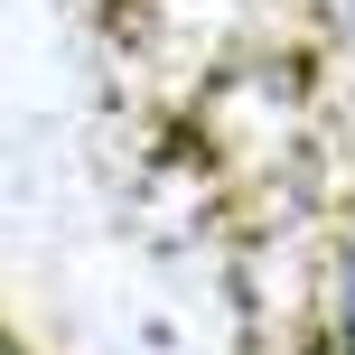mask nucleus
I'll use <instances>...</instances> for the list:
<instances>
[{
	"mask_svg": "<svg viewBox=\"0 0 355 355\" xmlns=\"http://www.w3.org/2000/svg\"><path fill=\"white\" fill-rule=\"evenodd\" d=\"M337 28H346V47H355V0H337Z\"/></svg>",
	"mask_w": 355,
	"mask_h": 355,
	"instance_id": "2",
	"label": "nucleus"
},
{
	"mask_svg": "<svg viewBox=\"0 0 355 355\" xmlns=\"http://www.w3.org/2000/svg\"><path fill=\"white\" fill-rule=\"evenodd\" d=\"M337 355H355V252H346V271H337Z\"/></svg>",
	"mask_w": 355,
	"mask_h": 355,
	"instance_id": "1",
	"label": "nucleus"
}]
</instances>
